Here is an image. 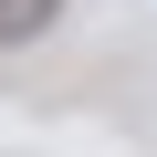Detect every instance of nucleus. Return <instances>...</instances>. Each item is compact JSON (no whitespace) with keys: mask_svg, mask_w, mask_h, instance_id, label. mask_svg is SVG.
Returning a JSON list of instances; mask_svg holds the SVG:
<instances>
[{"mask_svg":"<svg viewBox=\"0 0 157 157\" xmlns=\"http://www.w3.org/2000/svg\"><path fill=\"white\" fill-rule=\"evenodd\" d=\"M52 11H63V0H0V42H32V32H52Z\"/></svg>","mask_w":157,"mask_h":157,"instance_id":"obj_1","label":"nucleus"}]
</instances>
